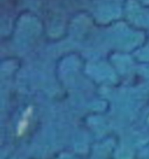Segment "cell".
I'll list each match as a JSON object with an SVG mask.
<instances>
[{
	"label": "cell",
	"instance_id": "1",
	"mask_svg": "<svg viewBox=\"0 0 149 159\" xmlns=\"http://www.w3.org/2000/svg\"><path fill=\"white\" fill-rule=\"evenodd\" d=\"M32 108H28L26 110V111L24 113L23 119L21 121L19 122V124L18 129V133L19 135H22L26 129L28 125V118L29 116H30L32 113Z\"/></svg>",
	"mask_w": 149,
	"mask_h": 159
}]
</instances>
